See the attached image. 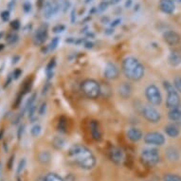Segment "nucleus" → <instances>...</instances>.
Here are the masks:
<instances>
[{
  "label": "nucleus",
  "mask_w": 181,
  "mask_h": 181,
  "mask_svg": "<svg viewBox=\"0 0 181 181\" xmlns=\"http://www.w3.org/2000/svg\"><path fill=\"white\" fill-rule=\"evenodd\" d=\"M104 77L108 80H115L118 77V69L113 63H107L103 71Z\"/></svg>",
  "instance_id": "9b49d317"
},
{
  "label": "nucleus",
  "mask_w": 181,
  "mask_h": 181,
  "mask_svg": "<svg viewBox=\"0 0 181 181\" xmlns=\"http://www.w3.org/2000/svg\"><path fill=\"white\" fill-rule=\"evenodd\" d=\"M58 44H59V38L58 37L53 38L49 43V45L47 47V51H53L57 47V46H58Z\"/></svg>",
  "instance_id": "a878e982"
},
{
  "label": "nucleus",
  "mask_w": 181,
  "mask_h": 181,
  "mask_svg": "<svg viewBox=\"0 0 181 181\" xmlns=\"http://www.w3.org/2000/svg\"><path fill=\"white\" fill-rule=\"evenodd\" d=\"M2 36H3V32H0V39L2 38Z\"/></svg>",
  "instance_id": "de8ad7c7"
},
{
  "label": "nucleus",
  "mask_w": 181,
  "mask_h": 181,
  "mask_svg": "<svg viewBox=\"0 0 181 181\" xmlns=\"http://www.w3.org/2000/svg\"><path fill=\"white\" fill-rule=\"evenodd\" d=\"M145 96L152 105H158L162 102V96L158 87L155 84H150L145 89Z\"/></svg>",
  "instance_id": "39448f33"
},
{
  "label": "nucleus",
  "mask_w": 181,
  "mask_h": 181,
  "mask_svg": "<svg viewBox=\"0 0 181 181\" xmlns=\"http://www.w3.org/2000/svg\"><path fill=\"white\" fill-rule=\"evenodd\" d=\"M19 59H20V57L19 56H14L12 58V64H16Z\"/></svg>",
  "instance_id": "37998d69"
},
{
  "label": "nucleus",
  "mask_w": 181,
  "mask_h": 181,
  "mask_svg": "<svg viewBox=\"0 0 181 181\" xmlns=\"http://www.w3.org/2000/svg\"><path fill=\"white\" fill-rule=\"evenodd\" d=\"M122 71L127 79L140 81L144 76V68L140 62L134 57H127L122 62Z\"/></svg>",
  "instance_id": "f03ea898"
},
{
  "label": "nucleus",
  "mask_w": 181,
  "mask_h": 181,
  "mask_svg": "<svg viewBox=\"0 0 181 181\" xmlns=\"http://www.w3.org/2000/svg\"><path fill=\"white\" fill-rule=\"evenodd\" d=\"M174 87L175 90L181 93V76H177L174 79Z\"/></svg>",
  "instance_id": "c756f323"
},
{
  "label": "nucleus",
  "mask_w": 181,
  "mask_h": 181,
  "mask_svg": "<svg viewBox=\"0 0 181 181\" xmlns=\"http://www.w3.org/2000/svg\"><path fill=\"white\" fill-rule=\"evenodd\" d=\"M18 41V35L15 33H9L7 37V42L9 45H13Z\"/></svg>",
  "instance_id": "cd10ccee"
},
{
  "label": "nucleus",
  "mask_w": 181,
  "mask_h": 181,
  "mask_svg": "<svg viewBox=\"0 0 181 181\" xmlns=\"http://www.w3.org/2000/svg\"><path fill=\"white\" fill-rule=\"evenodd\" d=\"M17 181H22V180L20 178H17Z\"/></svg>",
  "instance_id": "603ef678"
},
{
  "label": "nucleus",
  "mask_w": 181,
  "mask_h": 181,
  "mask_svg": "<svg viewBox=\"0 0 181 181\" xmlns=\"http://www.w3.org/2000/svg\"><path fill=\"white\" fill-rule=\"evenodd\" d=\"M65 144V141L60 137H56L55 139L53 140V146L58 150L59 149H63Z\"/></svg>",
  "instance_id": "5701e85b"
},
{
  "label": "nucleus",
  "mask_w": 181,
  "mask_h": 181,
  "mask_svg": "<svg viewBox=\"0 0 181 181\" xmlns=\"http://www.w3.org/2000/svg\"><path fill=\"white\" fill-rule=\"evenodd\" d=\"M90 131H91V136L95 140H100L102 139V132L100 129V125L98 121H90Z\"/></svg>",
  "instance_id": "2eb2a0df"
},
{
  "label": "nucleus",
  "mask_w": 181,
  "mask_h": 181,
  "mask_svg": "<svg viewBox=\"0 0 181 181\" xmlns=\"http://www.w3.org/2000/svg\"><path fill=\"white\" fill-rule=\"evenodd\" d=\"M132 93V87L129 83H122L118 87V94L123 99H128Z\"/></svg>",
  "instance_id": "dca6fc26"
},
{
  "label": "nucleus",
  "mask_w": 181,
  "mask_h": 181,
  "mask_svg": "<svg viewBox=\"0 0 181 181\" xmlns=\"http://www.w3.org/2000/svg\"><path fill=\"white\" fill-rule=\"evenodd\" d=\"M3 133H4V130H3V129H1V131H0V140H1V139H2Z\"/></svg>",
  "instance_id": "a18cd8bd"
},
{
  "label": "nucleus",
  "mask_w": 181,
  "mask_h": 181,
  "mask_svg": "<svg viewBox=\"0 0 181 181\" xmlns=\"http://www.w3.org/2000/svg\"><path fill=\"white\" fill-rule=\"evenodd\" d=\"M89 1H92V0H87V1H85V2H87V3H88Z\"/></svg>",
  "instance_id": "3c124183"
},
{
  "label": "nucleus",
  "mask_w": 181,
  "mask_h": 181,
  "mask_svg": "<svg viewBox=\"0 0 181 181\" xmlns=\"http://www.w3.org/2000/svg\"><path fill=\"white\" fill-rule=\"evenodd\" d=\"M3 49H4V45L1 44V45H0V50H2Z\"/></svg>",
  "instance_id": "49530a36"
},
{
  "label": "nucleus",
  "mask_w": 181,
  "mask_h": 181,
  "mask_svg": "<svg viewBox=\"0 0 181 181\" xmlns=\"http://www.w3.org/2000/svg\"><path fill=\"white\" fill-rule=\"evenodd\" d=\"M65 121H63L62 120L59 121V130L61 131H65Z\"/></svg>",
  "instance_id": "ea45409f"
},
{
  "label": "nucleus",
  "mask_w": 181,
  "mask_h": 181,
  "mask_svg": "<svg viewBox=\"0 0 181 181\" xmlns=\"http://www.w3.org/2000/svg\"><path fill=\"white\" fill-rule=\"evenodd\" d=\"M83 93L89 99H97L101 95V85L92 79L84 80L81 85Z\"/></svg>",
  "instance_id": "7ed1b4c3"
},
{
  "label": "nucleus",
  "mask_w": 181,
  "mask_h": 181,
  "mask_svg": "<svg viewBox=\"0 0 181 181\" xmlns=\"http://www.w3.org/2000/svg\"><path fill=\"white\" fill-rule=\"evenodd\" d=\"M168 117L173 121H181V104H179L175 108L171 109Z\"/></svg>",
  "instance_id": "a211bd4d"
},
{
  "label": "nucleus",
  "mask_w": 181,
  "mask_h": 181,
  "mask_svg": "<svg viewBox=\"0 0 181 181\" xmlns=\"http://www.w3.org/2000/svg\"><path fill=\"white\" fill-rule=\"evenodd\" d=\"M26 163H27V161L25 158H22L20 161H19L18 166H17V171H16L17 174H20L23 172L24 169H25V167H26Z\"/></svg>",
  "instance_id": "c85d7f7f"
},
{
  "label": "nucleus",
  "mask_w": 181,
  "mask_h": 181,
  "mask_svg": "<svg viewBox=\"0 0 181 181\" xmlns=\"http://www.w3.org/2000/svg\"><path fill=\"white\" fill-rule=\"evenodd\" d=\"M99 8H100V9H99V11H100V12L104 11V9H106V8H107V3H105V2L102 3L101 5H100V7H99Z\"/></svg>",
  "instance_id": "a19ab883"
},
{
  "label": "nucleus",
  "mask_w": 181,
  "mask_h": 181,
  "mask_svg": "<svg viewBox=\"0 0 181 181\" xmlns=\"http://www.w3.org/2000/svg\"><path fill=\"white\" fill-rule=\"evenodd\" d=\"M142 116H143L147 121L152 123H156L160 121V113L156 109L151 105H145L142 108Z\"/></svg>",
  "instance_id": "423d86ee"
},
{
  "label": "nucleus",
  "mask_w": 181,
  "mask_h": 181,
  "mask_svg": "<svg viewBox=\"0 0 181 181\" xmlns=\"http://www.w3.org/2000/svg\"><path fill=\"white\" fill-rule=\"evenodd\" d=\"M164 41L171 47L177 46L180 42V36L177 32L174 31H168L163 34Z\"/></svg>",
  "instance_id": "f8f14e48"
},
{
  "label": "nucleus",
  "mask_w": 181,
  "mask_h": 181,
  "mask_svg": "<svg viewBox=\"0 0 181 181\" xmlns=\"http://www.w3.org/2000/svg\"><path fill=\"white\" fill-rule=\"evenodd\" d=\"M127 137L131 141H139L142 139V133L140 130H139L137 128H130L127 131Z\"/></svg>",
  "instance_id": "f3484780"
},
{
  "label": "nucleus",
  "mask_w": 181,
  "mask_h": 181,
  "mask_svg": "<svg viewBox=\"0 0 181 181\" xmlns=\"http://www.w3.org/2000/svg\"><path fill=\"white\" fill-rule=\"evenodd\" d=\"M109 158H110L112 162L118 165L122 163L123 158H124V155H123V152L121 148H118V147H112L109 150Z\"/></svg>",
  "instance_id": "1a4fd4ad"
},
{
  "label": "nucleus",
  "mask_w": 181,
  "mask_h": 181,
  "mask_svg": "<svg viewBox=\"0 0 181 181\" xmlns=\"http://www.w3.org/2000/svg\"><path fill=\"white\" fill-rule=\"evenodd\" d=\"M165 133L170 137H177L179 136V129L174 124H168L164 128Z\"/></svg>",
  "instance_id": "6ab92c4d"
},
{
  "label": "nucleus",
  "mask_w": 181,
  "mask_h": 181,
  "mask_svg": "<svg viewBox=\"0 0 181 181\" xmlns=\"http://www.w3.org/2000/svg\"><path fill=\"white\" fill-rule=\"evenodd\" d=\"M68 156L81 169L91 170L96 165V158L87 147L81 144L71 146L68 151Z\"/></svg>",
  "instance_id": "f257e3e1"
},
{
  "label": "nucleus",
  "mask_w": 181,
  "mask_h": 181,
  "mask_svg": "<svg viewBox=\"0 0 181 181\" xmlns=\"http://www.w3.org/2000/svg\"><path fill=\"white\" fill-rule=\"evenodd\" d=\"M47 28L42 26L38 28L34 36H33V44L35 46H40L42 44H44L45 41L47 40Z\"/></svg>",
  "instance_id": "9d476101"
},
{
  "label": "nucleus",
  "mask_w": 181,
  "mask_h": 181,
  "mask_svg": "<svg viewBox=\"0 0 181 181\" xmlns=\"http://www.w3.org/2000/svg\"><path fill=\"white\" fill-rule=\"evenodd\" d=\"M21 74H22V71L20 69H15V70L13 71V74L12 75H13V78L15 79V80H17L21 76Z\"/></svg>",
  "instance_id": "e433bc0d"
},
{
  "label": "nucleus",
  "mask_w": 181,
  "mask_h": 181,
  "mask_svg": "<svg viewBox=\"0 0 181 181\" xmlns=\"http://www.w3.org/2000/svg\"><path fill=\"white\" fill-rule=\"evenodd\" d=\"M41 132H42V127L39 124H35L31 128V136L34 137H39L40 134H41Z\"/></svg>",
  "instance_id": "bb28decb"
},
{
  "label": "nucleus",
  "mask_w": 181,
  "mask_h": 181,
  "mask_svg": "<svg viewBox=\"0 0 181 181\" xmlns=\"http://www.w3.org/2000/svg\"><path fill=\"white\" fill-rule=\"evenodd\" d=\"M118 22H121V19H117L113 23H112V27H116L117 25H118Z\"/></svg>",
  "instance_id": "c03bdc74"
},
{
  "label": "nucleus",
  "mask_w": 181,
  "mask_h": 181,
  "mask_svg": "<svg viewBox=\"0 0 181 181\" xmlns=\"http://www.w3.org/2000/svg\"><path fill=\"white\" fill-rule=\"evenodd\" d=\"M59 9L58 4L55 2H47L44 8V16L46 18H50L53 14H55Z\"/></svg>",
  "instance_id": "ddd939ff"
},
{
  "label": "nucleus",
  "mask_w": 181,
  "mask_h": 181,
  "mask_svg": "<svg viewBox=\"0 0 181 181\" xmlns=\"http://www.w3.org/2000/svg\"><path fill=\"white\" fill-rule=\"evenodd\" d=\"M65 26H63V25H59V26H57V27H55L54 28H53V31L54 32H56V33H58V32H62V31H65Z\"/></svg>",
  "instance_id": "c9c22d12"
},
{
  "label": "nucleus",
  "mask_w": 181,
  "mask_h": 181,
  "mask_svg": "<svg viewBox=\"0 0 181 181\" xmlns=\"http://www.w3.org/2000/svg\"><path fill=\"white\" fill-rule=\"evenodd\" d=\"M43 179H44V181H65L60 175L55 173H49L47 174H46V177Z\"/></svg>",
  "instance_id": "4be33fe9"
},
{
  "label": "nucleus",
  "mask_w": 181,
  "mask_h": 181,
  "mask_svg": "<svg viewBox=\"0 0 181 181\" xmlns=\"http://www.w3.org/2000/svg\"><path fill=\"white\" fill-rule=\"evenodd\" d=\"M11 26L14 31H17L19 30V28H20V23H19L18 20H14L11 23Z\"/></svg>",
  "instance_id": "473e14b6"
},
{
  "label": "nucleus",
  "mask_w": 181,
  "mask_h": 181,
  "mask_svg": "<svg viewBox=\"0 0 181 181\" xmlns=\"http://www.w3.org/2000/svg\"><path fill=\"white\" fill-rule=\"evenodd\" d=\"M1 165L2 164H1V162H0V174H1Z\"/></svg>",
  "instance_id": "09e8293b"
},
{
  "label": "nucleus",
  "mask_w": 181,
  "mask_h": 181,
  "mask_svg": "<svg viewBox=\"0 0 181 181\" xmlns=\"http://www.w3.org/2000/svg\"><path fill=\"white\" fill-rule=\"evenodd\" d=\"M84 46H85L87 49H92V47H93V44H92L91 42H87L84 44Z\"/></svg>",
  "instance_id": "79ce46f5"
},
{
  "label": "nucleus",
  "mask_w": 181,
  "mask_h": 181,
  "mask_svg": "<svg viewBox=\"0 0 181 181\" xmlns=\"http://www.w3.org/2000/svg\"><path fill=\"white\" fill-rule=\"evenodd\" d=\"M159 8L165 13L171 14L174 12L175 6L173 0H160L159 1Z\"/></svg>",
  "instance_id": "4468645a"
},
{
  "label": "nucleus",
  "mask_w": 181,
  "mask_h": 181,
  "mask_svg": "<svg viewBox=\"0 0 181 181\" xmlns=\"http://www.w3.org/2000/svg\"><path fill=\"white\" fill-rule=\"evenodd\" d=\"M1 18L4 22H7L9 19V12L8 11H4L1 13Z\"/></svg>",
  "instance_id": "2f4dec72"
},
{
  "label": "nucleus",
  "mask_w": 181,
  "mask_h": 181,
  "mask_svg": "<svg viewBox=\"0 0 181 181\" xmlns=\"http://www.w3.org/2000/svg\"><path fill=\"white\" fill-rule=\"evenodd\" d=\"M35 98H36V94H35V93L32 94L31 96V98L28 100V102H27V103H26V106H25V109H28L31 105H33V104H34Z\"/></svg>",
  "instance_id": "7c9ffc66"
},
{
  "label": "nucleus",
  "mask_w": 181,
  "mask_h": 181,
  "mask_svg": "<svg viewBox=\"0 0 181 181\" xmlns=\"http://www.w3.org/2000/svg\"><path fill=\"white\" fill-rule=\"evenodd\" d=\"M141 161L147 166H155L160 160L158 151L155 148H146L143 149L140 154Z\"/></svg>",
  "instance_id": "20e7f679"
},
{
  "label": "nucleus",
  "mask_w": 181,
  "mask_h": 181,
  "mask_svg": "<svg viewBox=\"0 0 181 181\" xmlns=\"http://www.w3.org/2000/svg\"><path fill=\"white\" fill-rule=\"evenodd\" d=\"M174 1H177V2H181V0H174Z\"/></svg>",
  "instance_id": "8fccbe9b"
},
{
  "label": "nucleus",
  "mask_w": 181,
  "mask_h": 181,
  "mask_svg": "<svg viewBox=\"0 0 181 181\" xmlns=\"http://www.w3.org/2000/svg\"><path fill=\"white\" fill-rule=\"evenodd\" d=\"M144 142L149 145L161 146L165 143V137L158 132H150L144 136Z\"/></svg>",
  "instance_id": "0eeeda50"
},
{
  "label": "nucleus",
  "mask_w": 181,
  "mask_h": 181,
  "mask_svg": "<svg viewBox=\"0 0 181 181\" xmlns=\"http://www.w3.org/2000/svg\"><path fill=\"white\" fill-rule=\"evenodd\" d=\"M24 128H25V126L24 125H20V127H19L18 129V132H17V139L20 140L21 137L23 136V133H24Z\"/></svg>",
  "instance_id": "72a5a7b5"
},
{
  "label": "nucleus",
  "mask_w": 181,
  "mask_h": 181,
  "mask_svg": "<svg viewBox=\"0 0 181 181\" xmlns=\"http://www.w3.org/2000/svg\"><path fill=\"white\" fill-rule=\"evenodd\" d=\"M23 8H24V11H25L26 12H31V5L28 2H27V3L24 4Z\"/></svg>",
  "instance_id": "4c0bfd02"
},
{
  "label": "nucleus",
  "mask_w": 181,
  "mask_h": 181,
  "mask_svg": "<svg viewBox=\"0 0 181 181\" xmlns=\"http://www.w3.org/2000/svg\"><path fill=\"white\" fill-rule=\"evenodd\" d=\"M180 104V97L177 90L167 92V99H166V106L169 109H173Z\"/></svg>",
  "instance_id": "6e6552de"
},
{
  "label": "nucleus",
  "mask_w": 181,
  "mask_h": 181,
  "mask_svg": "<svg viewBox=\"0 0 181 181\" xmlns=\"http://www.w3.org/2000/svg\"><path fill=\"white\" fill-rule=\"evenodd\" d=\"M13 161H14V156L12 155L11 158L9 159V162H8V168L11 170L12 168V165H13Z\"/></svg>",
  "instance_id": "58836bf2"
},
{
  "label": "nucleus",
  "mask_w": 181,
  "mask_h": 181,
  "mask_svg": "<svg viewBox=\"0 0 181 181\" xmlns=\"http://www.w3.org/2000/svg\"><path fill=\"white\" fill-rule=\"evenodd\" d=\"M39 161L42 163H49L50 161V155L49 152H42V153L39 155Z\"/></svg>",
  "instance_id": "b1692460"
},
{
  "label": "nucleus",
  "mask_w": 181,
  "mask_h": 181,
  "mask_svg": "<svg viewBox=\"0 0 181 181\" xmlns=\"http://www.w3.org/2000/svg\"><path fill=\"white\" fill-rule=\"evenodd\" d=\"M163 181H181V177L175 174H167L163 177Z\"/></svg>",
  "instance_id": "393cba45"
},
{
  "label": "nucleus",
  "mask_w": 181,
  "mask_h": 181,
  "mask_svg": "<svg viewBox=\"0 0 181 181\" xmlns=\"http://www.w3.org/2000/svg\"><path fill=\"white\" fill-rule=\"evenodd\" d=\"M166 156L170 161H177L179 158V154L177 150L174 147H169L166 150Z\"/></svg>",
  "instance_id": "412c9836"
},
{
  "label": "nucleus",
  "mask_w": 181,
  "mask_h": 181,
  "mask_svg": "<svg viewBox=\"0 0 181 181\" xmlns=\"http://www.w3.org/2000/svg\"><path fill=\"white\" fill-rule=\"evenodd\" d=\"M46 110H47V103L43 102L42 105L39 108V114H40V115H44V114L46 113Z\"/></svg>",
  "instance_id": "f704fd0d"
},
{
  "label": "nucleus",
  "mask_w": 181,
  "mask_h": 181,
  "mask_svg": "<svg viewBox=\"0 0 181 181\" xmlns=\"http://www.w3.org/2000/svg\"><path fill=\"white\" fill-rule=\"evenodd\" d=\"M168 61L171 65L177 66L181 64V56L179 53H177V52L173 51V52H171V54L169 55Z\"/></svg>",
  "instance_id": "aec40b11"
}]
</instances>
